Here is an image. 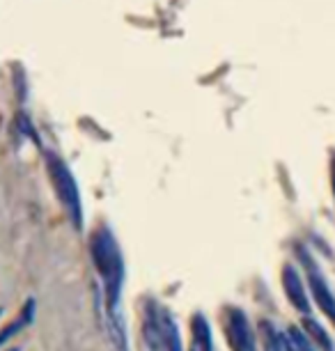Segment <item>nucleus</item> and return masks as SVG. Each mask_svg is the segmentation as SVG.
Returning <instances> with one entry per match:
<instances>
[{
  "label": "nucleus",
  "instance_id": "nucleus-1",
  "mask_svg": "<svg viewBox=\"0 0 335 351\" xmlns=\"http://www.w3.org/2000/svg\"><path fill=\"white\" fill-rule=\"evenodd\" d=\"M90 257L97 274L103 285V299H106V313L120 310L122 287H124V260L117 246L113 232L108 228H97L90 237Z\"/></svg>",
  "mask_w": 335,
  "mask_h": 351
},
{
  "label": "nucleus",
  "instance_id": "nucleus-2",
  "mask_svg": "<svg viewBox=\"0 0 335 351\" xmlns=\"http://www.w3.org/2000/svg\"><path fill=\"white\" fill-rule=\"evenodd\" d=\"M297 257L301 262V269L306 271V285L308 291H310V299L312 303L321 310V315L326 317L328 322L335 326V291L328 285L326 276L321 274L317 260L312 257V253L306 246L297 248Z\"/></svg>",
  "mask_w": 335,
  "mask_h": 351
},
{
  "label": "nucleus",
  "instance_id": "nucleus-3",
  "mask_svg": "<svg viewBox=\"0 0 335 351\" xmlns=\"http://www.w3.org/2000/svg\"><path fill=\"white\" fill-rule=\"evenodd\" d=\"M280 282H282V289H285L287 301L292 303V308L303 317H312L310 291H308V285L303 280V276H301L299 267H294L292 262H287L280 271Z\"/></svg>",
  "mask_w": 335,
  "mask_h": 351
},
{
  "label": "nucleus",
  "instance_id": "nucleus-4",
  "mask_svg": "<svg viewBox=\"0 0 335 351\" xmlns=\"http://www.w3.org/2000/svg\"><path fill=\"white\" fill-rule=\"evenodd\" d=\"M53 184H55V191H58V197L62 200L64 209L69 214V223L74 225L76 232L83 230V209H81V195H78V189L71 175L62 165H55L53 170Z\"/></svg>",
  "mask_w": 335,
  "mask_h": 351
},
{
  "label": "nucleus",
  "instance_id": "nucleus-5",
  "mask_svg": "<svg viewBox=\"0 0 335 351\" xmlns=\"http://www.w3.org/2000/svg\"><path fill=\"white\" fill-rule=\"evenodd\" d=\"M225 328L232 342L234 351H258V337L253 333V326L248 322L244 310L227 308L225 310Z\"/></svg>",
  "mask_w": 335,
  "mask_h": 351
},
{
  "label": "nucleus",
  "instance_id": "nucleus-6",
  "mask_svg": "<svg viewBox=\"0 0 335 351\" xmlns=\"http://www.w3.org/2000/svg\"><path fill=\"white\" fill-rule=\"evenodd\" d=\"M35 313H37V301L32 299V296H28L16 319H14V322H10L8 326L0 330V349H3L10 340H14V337H16L18 333H21L23 328H28L30 324L35 322Z\"/></svg>",
  "mask_w": 335,
  "mask_h": 351
},
{
  "label": "nucleus",
  "instance_id": "nucleus-7",
  "mask_svg": "<svg viewBox=\"0 0 335 351\" xmlns=\"http://www.w3.org/2000/svg\"><path fill=\"white\" fill-rule=\"evenodd\" d=\"M159 333L166 351H184L179 326H177L175 317L170 315L168 308H159Z\"/></svg>",
  "mask_w": 335,
  "mask_h": 351
},
{
  "label": "nucleus",
  "instance_id": "nucleus-8",
  "mask_svg": "<svg viewBox=\"0 0 335 351\" xmlns=\"http://www.w3.org/2000/svg\"><path fill=\"white\" fill-rule=\"evenodd\" d=\"M142 337H145L149 351H166V347H163V340H161V333H159V306H154L152 301L147 303V310H145Z\"/></svg>",
  "mask_w": 335,
  "mask_h": 351
},
{
  "label": "nucleus",
  "instance_id": "nucleus-9",
  "mask_svg": "<svg viewBox=\"0 0 335 351\" xmlns=\"http://www.w3.org/2000/svg\"><path fill=\"white\" fill-rule=\"evenodd\" d=\"M106 330L110 342L115 344L117 351H129V335H127V322H124L122 310L106 313Z\"/></svg>",
  "mask_w": 335,
  "mask_h": 351
},
{
  "label": "nucleus",
  "instance_id": "nucleus-10",
  "mask_svg": "<svg viewBox=\"0 0 335 351\" xmlns=\"http://www.w3.org/2000/svg\"><path fill=\"white\" fill-rule=\"evenodd\" d=\"M301 328L308 333V337L312 340V344L317 347V351H335V342H333L331 333H328L324 324H319L314 317H303Z\"/></svg>",
  "mask_w": 335,
  "mask_h": 351
},
{
  "label": "nucleus",
  "instance_id": "nucleus-11",
  "mask_svg": "<svg viewBox=\"0 0 335 351\" xmlns=\"http://www.w3.org/2000/svg\"><path fill=\"white\" fill-rule=\"evenodd\" d=\"M190 333H193L195 349L198 351H214L212 326H209L207 317L202 313H193V317H190Z\"/></svg>",
  "mask_w": 335,
  "mask_h": 351
},
{
  "label": "nucleus",
  "instance_id": "nucleus-12",
  "mask_svg": "<svg viewBox=\"0 0 335 351\" xmlns=\"http://www.w3.org/2000/svg\"><path fill=\"white\" fill-rule=\"evenodd\" d=\"M280 335H282V330L275 328L271 322H266V319L260 322V337H262V344H264V351H282Z\"/></svg>",
  "mask_w": 335,
  "mask_h": 351
},
{
  "label": "nucleus",
  "instance_id": "nucleus-13",
  "mask_svg": "<svg viewBox=\"0 0 335 351\" xmlns=\"http://www.w3.org/2000/svg\"><path fill=\"white\" fill-rule=\"evenodd\" d=\"M285 333L292 340L294 349H297V351H317V347H314L312 340L308 337V333L301 326H290V328L285 330Z\"/></svg>",
  "mask_w": 335,
  "mask_h": 351
},
{
  "label": "nucleus",
  "instance_id": "nucleus-14",
  "mask_svg": "<svg viewBox=\"0 0 335 351\" xmlns=\"http://www.w3.org/2000/svg\"><path fill=\"white\" fill-rule=\"evenodd\" d=\"M280 344H282V351H297V349H294L292 340L287 337V333H282V335H280Z\"/></svg>",
  "mask_w": 335,
  "mask_h": 351
},
{
  "label": "nucleus",
  "instance_id": "nucleus-15",
  "mask_svg": "<svg viewBox=\"0 0 335 351\" xmlns=\"http://www.w3.org/2000/svg\"><path fill=\"white\" fill-rule=\"evenodd\" d=\"M8 351H21V349H18V347H12V349H8Z\"/></svg>",
  "mask_w": 335,
  "mask_h": 351
},
{
  "label": "nucleus",
  "instance_id": "nucleus-16",
  "mask_svg": "<svg viewBox=\"0 0 335 351\" xmlns=\"http://www.w3.org/2000/svg\"><path fill=\"white\" fill-rule=\"evenodd\" d=\"M0 315H3V308H0Z\"/></svg>",
  "mask_w": 335,
  "mask_h": 351
},
{
  "label": "nucleus",
  "instance_id": "nucleus-17",
  "mask_svg": "<svg viewBox=\"0 0 335 351\" xmlns=\"http://www.w3.org/2000/svg\"><path fill=\"white\" fill-rule=\"evenodd\" d=\"M193 351H198V349H193Z\"/></svg>",
  "mask_w": 335,
  "mask_h": 351
}]
</instances>
